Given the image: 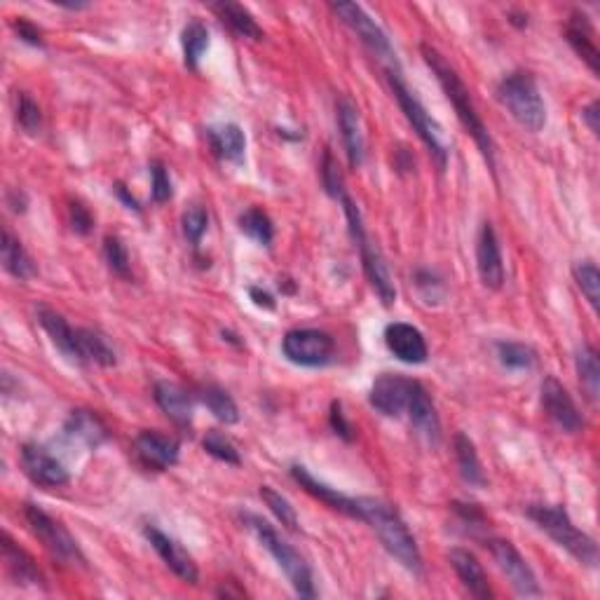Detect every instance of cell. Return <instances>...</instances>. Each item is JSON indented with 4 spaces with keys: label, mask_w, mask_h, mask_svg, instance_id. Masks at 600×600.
<instances>
[{
    "label": "cell",
    "mask_w": 600,
    "mask_h": 600,
    "mask_svg": "<svg viewBox=\"0 0 600 600\" xmlns=\"http://www.w3.org/2000/svg\"><path fill=\"white\" fill-rule=\"evenodd\" d=\"M486 549L493 556V561L497 563V568L504 572V577L509 579L511 589H514L518 596H540V582H537L535 570L530 568V563L525 561L521 551H518L514 544L507 540H497V537H490L486 540Z\"/></svg>",
    "instance_id": "cell-11"
},
{
    "label": "cell",
    "mask_w": 600,
    "mask_h": 600,
    "mask_svg": "<svg viewBox=\"0 0 600 600\" xmlns=\"http://www.w3.org/2000/svg\"><path fill=\"white\" fill-rule=\"evenodd\" d=\"M329 422H331V429L340 436V439H345V441L354 439V434H352L354 429H352L350 422H347L345 413H343V404H340V401H333V404H331Z\"/></svg>",
    "instance_id": "cell-49"
},
{
    "label": "cell",
    "mask_w": 600,
    "mask_h": 600,
    "mask_svg": "<svg viewBox=\"0 0 600 600\" xmlns=\"http://www.w3.org/2000/svg\"><path fill=\"white\" fill-rule=\"evenodd\" d=\"M0 551H3L5 570H8L12 582L22 586H45V577L38 563L8 533L0 537Z\"/></svg>",
    "instance_id": "cell-23"
},
{
    "label": "cell",
    "mask_w": 600,
    "mask_h": 600,
    "mask_svg": "<svg viewBox=\"0 0 600 600\" xmlns=\"http://www.w3.org/2000/svg\"><path fill=\"white\" fill-rule=\"evenodd\" d=\"M408 420L415 429V434L422 436L429 446H436L441 441V420L439 413L429 399V392L422 387V383L413 380V390H411V399H408V408H406Z\"/></svg>",
    "instance_id": "cell-21"
},
{
    "label": "cell",
    "mask_w": 600,
    "mask_h": 600,
    "mask_svg": "<svg viewBox=\"0 0 600 600\" xmlns=\"http://www.w3.org/2000/svg\"><path fill=\"white\" fill-rule=\"evenodd\" d=\"M340 204H343V211H345L347 225H350L352 240L359 249L361 268H364V275H366L368 282H371L373 291L378 293V298L383 300V305L390 308V305L397 303V286H394L392 272H390V268H387L385 256L380 254V249L375 247L371 240H368L364 221H361V211H359L357 204L352 202V197L345 193L343 197H340Z\"/></svg>",
    "instance_id": "cell-6"
},
{
    "label": "cell",
    "mask_w": 600,
    "mask_h": 600,
    "mask_svg": "<svg viewBox=\"0 0 600 600\" xmlns=\"http://www.w3.org/2000/svg\"><path fill=\"white\" fill-rule=\"evenodd\" d=\"M476 268L483 286L488 289H502L504 284V258L502 247L497 240L495 228L490 223H483L479 230V240H476Z\"/></svg>",
    "instance_id": "cell-19"
},
{
    "label": "cell",
    "mask_w": 600,
    "mask_h": 600,
    "mask_svg": "<svg viewBox=\"0 0 600 600\" xmlns=\"http://www.w3.org/2000/svg\"><path fill=\"white\" fill-rule=\"evenodd\" d=\"M249 296H251V300H254V305H258V308L275 310V298H272L270 291L261 289V286H251Z\"/></svg>",
    "instance_id": "cell-50"
},
{
    "label": "cell",
    "mask_w": 600,
    "mask_h": 600,
    "mask_svg": "<svg viewBox=\"0 0 600 600\" xmlns=\"http://www.w3.org/2000/svg\"><path fill=\"white\" fill-rule=\"evenodd\" d=\"M415 286H418L420 296L427 300V303H436L443 296V284L441 279L429 270H418L415 272Z\"/></svg>",
    "instance_id": "cell-46"
},
{
    "label": "cell",
    "mask_w": 600,
    "mask_h": 600,
    "mask_svg": "<svg viewBox=\"0 0 600 600\" xmlns=\"http://www.w3.org/2000/svg\"><path fill=\"white\" fill-rule=\"evenodd\" d=\"M104 258L113 275L122 279H132V263H129V251L120 237H104Z\"/></svg>",
    "instance_id": "cell-40"
},
{
    "label": "cell",
    "mask_w": 600,
    "mask_h": 600,
    "mask_svg": "<svg viewBox=\"0 0 600 600\" xmlns=\"http://www.w3.org/2000/svg\"><path fill=\"white\" fill-rule=\"evenodd\" d=\"M322 183H324V190L333 197V200H340V197L345 195L343 174H340L338 162H336V158H333L331 150H326L324 160H322Z\"/></svg>",
    "instance_id": "cell-45"
},
{
    "label": "cell",
    "mask_w": 600,
    "mask_h": 600,
    "mask_svg": "<svg viewBox=\"0 0 600 600\" xmlns=\"http://www.w3.org/2000/svg\"><path fill=\"white\" fill-rule=\"evenodd\" d=\"M282 352L291 364L303 368H319L333 361L336 343L326 331L293 329L282 340Z\"/></svg>",
    "instance_id": "cell-10"
},
{
    "label": "cell",
    "mask_w": 600,
    "mask_h": 600,
    "mask_svg": "<svg viewBox=\"0 0 600 600\" xmlns=\"http://www.w3.org/2000/svg\"><path fill=\"white\" fill-rule=\"evenodd\" d=\"M497 357H500L502 366L511 368V371H530L537 364V352L525 343H497Z\"/></svg>",
    "instance_id": "cell-37"
},
{
    "label": "cell",
    "mask_w": 600,
    "mask_h": 600,
    "mask_svg": "<svg viewBox=\"0 0 600 600\" xmlns=\"http://www.w3.org/2000/svg\"><path fill=\"white\" fill-rule=\"evenodd\" d=\"M59 8H66V10H85L87 3H64V0H57Z\"/></svg>",
    "instance_id": "cell-54"
},
{
    "label": "cell",
    "mask_w": 600,
    "mask_h": 600,
    "mask_svg": "<svg viewBox=\"0 0 600 600\" xmlns=\"http://www.w3.org/2000/svg\"><path fill=\"white\" fill-rule=\"evenodd\" d=\"M448 561H450V565H453L455 575H458L462 586H465V589L472 593L474 598H479V600L493 598V591H490L486 570H483L479 558H476L472 551H469V549H453L448 554Z\"/></svg>",
    "instance_id": "cell-25"
},
{
    "label": "cell",
    "mask_w": 600,
    "mask_h": 600,
    "mask_svg": "<svg viewBox=\"0 0 600 600\" xmlns=\"http://www.w3.org/2000/svg\"><path fill=\"white\" fill-rule=\"evenodd\" d=\"M68 216H71V228L78 235H90L94 228V216L90 214V209L85 207L83 202H71L68 204Z\"/></svg>",
    "instance_id": "cell-47"
},
{
    "label": "cell",
    "mask_w": 600,
    "mask_h": 600,
    "mask_svg": "<svg viewBox=\"0 0 600 600\" xmlns=\"http://www.w3.org/2000/svg\"><path fill=\"white\" fill-rule=\"evenodd\" d=\"M8 204L12 207V211L22 214V211H26V204H29V200H26V195L22 193V190H12V193L8 195Z\"/></svg>",
    "instance_id": "cell-52"
},
{
    "label": "cell",
    "mask_w": 600,
    "mask_h": 600,
    "mask_svg": "<svg viewBox=\"0 0 600 600\" xmlns=\"http://www.w3.org/2000/svg\"><path fill=\"white\" fill-rule=\"evenodd\" d=\"M153 397L155 404L162 408V413H165L176 427L188 429L193 425L195 394H190L186 387L169 383V380H158L153 387Z\"/></svg>",
    "instance_id": "cell-22"
},
{
    "label": "cell",
    "mask_w": 600,
    "mask_h": 600,
    "mask_svg": "<svg viewBox=\"0 0 600 600\" xmlns=\"http://www.w3.org/2000/svg\"><path fill=\"white\" fill-rule=\"evenodd\" d=\"M336 120L347 162H350L352 169H359L366 160V139L364 132H361V118L357 106H354L345 94H340L336 99Z\"/></svg>",
    "instance_id": "cell-18"
},
{
    "label": "cell",
    "mask_w": 600,
    "mask_h": 600,
    "mask_svg": "<svg viewBox=\"0 0 600 600\" xmlns=\"http://www.w3.org/2000/svg\"><path fill=\"white\" fill-rule=\"evenodd\" d=\"M0 256H3V268L10 272L19 282H26L36 275V265L33 258L26 254L22 242L17 240L10 230H3V242H0Z\"/></svg>",
    "instance_id": "cell-32"
},
{
    "label": "cell",
    "mask_w": 600,
    "mask_h": 600,
    "mask_svg": "<svg viewBox=\"0 0 600 600\" xmlns=\"http://www.w3.org/2000/svg\"><path fill=\"white\" fill-rule=\"evenodd\" d=\"M540 399L544 413H547V418L554 422L558 429L575 434L584 427L582 413H579L575 399L570 397V392L558 383L554 375H547V378L542 380Z\"/></svg>",
    "instance_id": "cell-13"
},
{
    "label": "cell",
    "mask_w": 600,
    "mask_h": 600,
    "mask_svg": "<svg viewBox=\"0 0 600 600\" xmlns=\"http://www.w3.org/2000/svg\"><path fill=\"white\" fill-rule=\"evenodd\" d=\"M572 277L579 286V291L584 293V298L589 300V305L598 312V303H600V272L598 265L593 261H577L575 268H572Z\"/></svg>",
    "instance_id": "cell-38"
},
{
    "label": "cell",
    "mask_w": 600,
    "mask_h": 600,
    "mask_svg": "<svg viewBox=\"0 0 600 600\" xmlns=\"http://www.w3.org/2000/svg\"><path fill=\"white\" fill-rule=\"evenodd\" d=\"M64 434L71 443H80V446L97 450L108 439V427L94 411L78 408L64 422Z\"/></svg>",
    "instance_id": "cell-24"
},
{
    "label": "cell",
    "mask_w": 600,
    "mask_h": 600,
    "mask_svg": "<svg viewBox=\"0 0 600 600\" xmlns=\"http://www.w3.org/2000/svg\"><path fill=\"white\" fill-rule=\"evenodd\" d=\"M202 446L211 455V458L221 460V462H225V465H235L237 467L242 462L240 450L235 448V443L230 441L225 434L216 432V429H211V432L207 436H204Z\"/></svg>",
    "instance_id": "cell-42"
},
{
    "label": "cell",
    "mask_w": 600,
    "mask_h": 600,
    "mask_svg": "<svg viewBox=\"0 0 600 600\" xmlns=\"http://www.w3.org/2000/svg\"><path fill=\"white\" fill-rule=\"evenodd\" d=\"M240 518H242V523L251 530V533L256 535V540L263 544V549L268 551L272 558H275L279 570H282L286 579L291 582L293 591H296L300 598H315L317 589H315V579H312V570H310L308 561H305V558L300 556L298 551L293 549L291 544L286 542L268 521H263L261 516L251 514V511H242Z\"/></svg>",
    "instance_id": "cell-4"
},
{
    "label": "cell",
    "mask_w": 600,
    "mask_h": 600,
    "mask_svg": "<svg viewBox=\"0 0 600 600\" xmlns=\"http://www.w3.org/2000/svg\"><path fill=\"white\" fill-rule=\"evenodd\" d=\"M195 397L200 399L202 404L209 408L211 415H214L218 422H223V425H235V422H240V408H237L235 399L230 397L223 387H218L214 383L200 385L197 387Z\"/></svg>",
    "instance_id": "cell-33"
},
{
    "label": "cell",
    "mask_w": 600,
    "mask_h": 600,
    "mask_svg": "<svg viewBox=\"0 0 600 600\" xmlns=\"http://www.w3.org/2000/svg\"><path fill=\"white\" fill-rule=\"evenodd\" d=\"M22 469L36 486L61 488L71 481V474L64 462L38 443H24L22 446Z\"/></svg>",
    "instance_id": "cell-14"
},
{
    "label": "cell",
    "mask_w": 600,
    "mask_h": 600,
    "mask_svg": "<svg viewBox=\"0 0 600 600\" xmlns=\"http://www.w3.org/2000/svg\"><path fill=\"white\" fill-rule=\"evenodd\" d=\"M413 380L404 378L399 373H383L375 378L371 385V394L368 401L371 406L385 418H401L408 408V399H411Z\"/></svg>",
    "instance_id": "cell-15"
},
{
    "label": "cell",
    "mask_w": 600,
    "mask_h": 600,
    "mask_svg": "<svg viewBox=\"0 0 600 600\" xmlns=\"http://www.w3.org/2000/svg\"><path fill=\"white\" fill-rule=\"evenodd\" d=\"M385 73H387V80H390L394 99L399 101V108L404 111L408 125L415 129V134H418V139L427 146L429 155H432V160L436 162V167L443 172L448 165V148L446 143H443V132L439 122L427 113V108L422 106V101L418 97H415V92L408 90L404 78H401V71H385Z\"/></svg>",
    "instance_id": "cell-7"
},
{
    "label": "cell",
    "mask_w": 600,
    "mask_h": 600,
    "mask_svg": "<svg viewBox=\"0 0 600 600\" xmlns=\"http://www.w3.org/2000/svg\"><path fill=\"white\" fill-rule=\"evenodd\" d=\"M453 448H455V465H458L462 481L472 488H486L488 479H486V472H483V465L479 460V453H476L474 441L469 439L467 434L458 432L453 439Z\"/></svg>",
    "instance_id": "cell-30"
},
{
    "label": "cell",
    "mask_w": 600,
    "mask_h": 600,
    "mask_svg": "<svg viewBox=\"0 0 600 600\" xmlns=\"http://www.w3.org/2000/svg\"><path fill=\"white\" fill-rule=\"evenodd\" d=\"M331 12L357 36L361 43L368 47V52L373 54L380 64L385 66V71H401L399 57L394 52V47L387 38V33L380 29V24L368 15V12L357 3H331Z\"/></svg>",
    "instance_id": "cell-8"
},
{
    "label": "cell",
    "mask_w": 600,
    "mask_h": 600,
    "mask_svg": "<svg viewBox=\"0 0 600 600\" xmlns=\"http://www.w3.org/2000/svg\"><path fill=\"white\" fill-rule=\"evenodd\" d=\"M497 101L528 132H542L547 125V106H544L535 75L530 71L504 75L497 85Z\"/></svg>",
    "instance_id": "cell-5"
},
{
    "label": "cell",
    "mask_w": 600,
    "mask_h": 600,
    "mask_svg": "<svg viewBox=\"0 0 600 600\" xmlns=\"http://www.w3.org/2000/svg\"><path fill=\"white\" fill-rule=\"evenodd\" d=\"M565 40L572 50L586 61L593 75H598V47H596V31L589 22V17L582 12H572L568 24H565Z\"/></svg>",
    "instance_id": "cell-27"
},
{
    "label": "cell",
    "mask_w": 600,
    "mask_h": 600,
    "mask_svg": "<svg viewBox=\"0 0 600 600\" xmlns=\"http://www.w3.org/2000/svg\"><path fill=\"white\" fill-rule=\"evenodd\" d=\"M150 193H153V200L158 204L169 202L174 195L172 179H169L165 162H160V160L150 162Z\"/></svg>",
    "instance_id": "cell-44"
},
{
    "label": "cell",
    "mask_w": 600,
    "mask_h": 600,
    "mask_svg": "<svg viewBox=\"0 0 600 600\" xmlns=\"http://www.w3.org/2000/svg\"><path fill=\"white\" fill-rule=\"evenodd\" d=\"M530 521H533L542 533H547L558 547L568 551L577 563L586 568H596L598 565V544L591 535L579 530L568 511L561 504H528L525 509Z\"/></svg>",
    "instance_id": "cell-3"
},
{
    "label": "cell",
    "mask_w": 600,
    "mask_h": 600,
    "mask_svg": "<svg viewBox=\"0 0 600 600\" xmlns=\"http://www.w3.org/2000/svg\"><path fill=\"white\" fill-rule=\"evenodd\" d=\"M359 502V521L368 523L373 528V533L378 535L380 544H383L387 554L397 561L401 568L420 575L422 572V554L418 549V542L397 507H392L390 502L380 500V497H357Z\"/></svg>",
    "instance_id": "cell-2"
},
{
    "label": "cell",
    "mask_w": 600,
    "mask_h": 600,
    "mask_svg": "<svg viewBox=\"0 0 600 600\" xmlns=\"http://www.w3.org/2000/svg\"><path fill=\"white\" fill-rule=\"evenodd\" d=\"M24 518L29 523L31 533L43 542V547L57 558L59 563L66 565H85L87 558L83 549L78 547L75 537L68 533V528L57 518H52L45 509H40L38 504H24Z\"/></svg>",
    "instance_id": "cell-9"
},
{
    "label": "cell",
    "mask_w": 600,
    "mask_h": 600,
    "mask_svg": "<svg viewBox=\"0 0 600 600\" xmlns=\"http://www.w3.org/2000/svg\"><path fill=\"white\" fill-rule=\"evenodd\" d=\"M385 345L394 357L411 366L425 364L429 357V347L422 331L406 322H392L385 326Z\"/></svg>",
    "instance_id": "cell-20"
},
{
    "label": "cell",
    "mask_w": 600,
    "mask_h": 600,
    "mask_svg": "<svg viewBox=\"0 0 600 600\" xmlns=\"http://www.w3.org/2000/svg\"><path fill=\"white\" fill-rule=\"evenodd\" d=\"M575 366L579 375V385H582L586 399L596 404L598 390H600V364H598L596 347L589 343L579 345L575 354Z\"/></svg>",
    "instance_id": "cell-35"
},
{
    "label": "cell",
    "mask_w": 600,
    "mask_h": 600,
    "mask_svg": "<svg viewBox=\"0 0 600 600\" xmlns=\"http://www.w3.org/2000/svg\"><path fill=\"white\" fill-rule=\"evenodd\" d=\"M12 29H15V33H17L19 38L24 40V43H29V45H33V47H43V45H45L43 31H40L36 24H31L29 19L15 17V19H12Z\"/></svg>",
    "instance_id": "cell-48"
},
{
    "label": "cell",
    "mask_w": 600,
    "mask_h": 600,
    "mask_svg": "<svg viewBox=\"0 0 600 600\" xmlns=\"http://www.w3.org/2000/svg\"><path fill=\"white\" fill-rule=\"evenodd\" d=\"M181 47H183V61H186V66L190 68V71H197V68H200V61L204 57V52L209 50L207 24L200 22L197 17L190 19V22L183 26Z\"/></svg>",
    "instance_id": "cell-34"
},
{
    "label": "cell",
    "mask_w": 600,
    "mask_h": 600,
    "mask_svg": "<svg viewBox=\"0 0 600 600\" xmlns=\"http://www.w3.org/2000/svg\"><path fill=\"white\" fill-rule=\"evenodd\" d=\"M15 118H17V125L31 136L40 134V129H43V113H40V106L26 92L17 94Z\"/></svg>",
    "instance_id": "cell-41"
},
{
    "label": "cell",
    "mask_w": 600,
    "mask_h": 600,
    "mask_svg": "<svg viewBox=\"0 0 600 600\" xmlns=\"http://www.w3.org/2000/svg\"><path fill=\"white\" fill-rule=\"evenodd\" d=\"M209 146L214 150L216 158L225 162H235L240 165L244 160V150H247V136H244L242 127L235 122H225V125L209 127L207 129Z\"/></svg>",
    "instance_id": "cell-28"
},
{
    "label": "cell",
    "mask_w": 600,
    "mask_h": 600,
    "mask_svg": "<svg viewBox=\"0 0 600 600\" xmlns=\"http://www.w3.org/2000/svg\"><path fill=\"white\" fill-rule=\"evenodd\" d=\"M261 500L265 502V507H268L279 523L284 525L286 530H291V533H296L298 530V514L296 509L291 507V502L286 500L282 493H277L275 488L270 486H261Z\"/></svg>",
    "instance_id": "cell-39"
},
{
    "label": "cell",
    "mask_w": 600,
    "mask_h": 600,
    "mask_svg": "<svg viewBox=\"0 0 600 600\" xmlns=\"http://www.w3.org/2000/svg\"><path fill=\"white\" fill-rule=\"evenodd\" d=\"M211 10L216 12V17L221 19L223 24L230 26V31L237 33L240 38H249V40H263L265 33L258 22L254 19V15L244 8V5L237 3H214L211 5Z\"/></svg>",
    "instance_id": "cell-31"
},
{
    "label": "cell",
    "mask_w": 600,
    "mask_h": 600,
    "mask_svg": "<svg viewBox=\"0 0 600 600\" xmlns=\"http://www.w3.org/2000/svg\"><path fill=\"white\" fill-rule=\"evenodd\" d=\"M181 225H183V235H186V240L193 244V247H200L202 237L209 228L207 209L200 207V204H193V207H188L186 211H183Z\"/></svg>",
    "instance_id": "cell-43"
},
{
    "label": "cell",
    "mask_w": 600,
    "mask_h": 600,
    "mask_svg": "<svg viewBox=\"0 0 600 600\" xmlns=\"http://www.w3.org/2000/svg\"><path fill=\"white\" fill-rule=\"evenodd\" d=\"M78 359L80 366L85 364H97L104 368H111L118 364V354L115 347L108 343V338L97 329H78Z\"/></svg>",
    "instance_id": "cell-29"
},
{
    "label": "cell",
    "mask_w": 600,
    "mask_h": 600,
    "mask_svg": "<svg viewBox=\"0 0 600 600\" xmlns=\"http://www.w3.org/2000/svg\"><path fill=\"white\" fill-rule=\"evenodd\" d=\"M143 535H146L150 547L155 549V554L162 558V563H165L176 577L193 586L200 582V570H197L193 556H190L188 551L174 540V537L162 533L158 525L153 523H148L146 528H143Z\"/></svg>",
    "instance_id": "cell-16"
},
{
    "label": "cell",
    "mask_w": 600,
    "mask_h": 600,
    "mask_svg": "<svg viewBox=\"0 0 600 600\" xmlns=\"http://www.w3.org/2000/svg\"><path fill=\"white\" fill-rule=\"evenodd\" d=\"M38 322L43 326L47 336L54 343V347L64 354L68 361H73V364H80L78 359V329H73L71 324L66 322L64 317L59 315V312H54L50 308H45V305H40L36 310Z\"/></svg>",
    "instance_id": "cell-26"
},
{
    "label": "cell",
    "mask_w": 600,
    "mask_h": 600,
    "mask_svg": "<svg viewBox=\"0 0 600 600\" xmlns=\"http://www.w3.org/2000/svg\"><path fill=\"white\" fill-rule=\"evenodd\" d=\"M115 193H118V195H120V200L127 204V209L141 211V207H139V202H136V200H134V197L127 193V188H125V186H122V183H115Z\"/></svg>",
    "instance_id": "cell-53"
},
{
    "label": "cell",
    "mask_w": 600,
    "mask_h": 600,
    "mask_svg": "<svg viewBox=\"0 0 600 600\" xmlns=\"http://www.w3.org/2000/svg\"><path fill=\"white\" fill-rule=\"evenodd\" d=\"M598 101H591L589 106L586 108H582V120L586 122V127H589V132H593V134H598Z\"/></svg>",
    "instance_id": "cell-51"
},
{
    "label": "cell",
    "mask_w": 600,
    "mask_h": 600,
    "mask_svg": "<svg viewBox=\"0 0 600 600\" xmlns=\"http://www.w3.org/2000/svg\"><path fill=\"white\" fill-rule=\"evenodd\" d=\"M420 52H422V59H425V64L432 68V73L436 75V80H439L441 90L446 92V97L450 104H453L455 108V115H458L460 125L467 129V134L472 136L476 146H479L483 160L488 162V167L493 169L495 172V143H493V136H490L488 127L483 125L481 115L479 111H476L474 101H472V94H469L467 85L462 83V78L458 75V71H455L453 66L448 64L446 57L436 50V47L432 45H420Z\"/></svg>",
    "instance_id": "cell-1"
},
{
    "label": "cell",
    "mask_w": 600,
    "mask_h": 600,
    "mask_svg": "<svg viewBox=\"0 0 600 600\" xmlns=\"http://www.w3.org/2000/svg\"><path fill=\"white\" fill-rule=\"evenodd\" d=\"M291 479L298 483L300 488L305 490V493L315 497V500L324 502L326 507H331L333 511H338V514L357 518L359 521V502L357 497H350L345 493H340L338 488L329 486V483L319 481L315 474H310L308 467L303 465H291Z\"/></svg>",
    "instance_id": "cell-17"
},
{
    "label": "cell",
    "mask_w": 600,
    "mask_h": 600,
    "mask_svg": "<svg viewBox=\"0 0 600 600\" xmlns=\"http://www.w3.org/2000/svg\"><path fill=\"white\" fill-rule=\"evenodd\" d=\"M134 455L143 469L150 472H167L181 458V443L174 436L143 429L134 439Z\"/></svg>",
    "instance_id": "cell-12"
},
{
    "label": "cell",
    "mask_w": 600,
    "mask_h": 600,
    "mask_svg": "<svg viewBox=\"0 0 600 600\" xmlns=\"http://www.w3.org/2000/svg\"><path fill=\"white\" fill-rule=\"evenodd\" d=\"M240 230L249 240L263 244V247H270L272 240H275V223H272L268 211H263L261 207L244 211L240 216Z\"/></svg>",
    "instance_id": "cell-36"
}]
</instances>
